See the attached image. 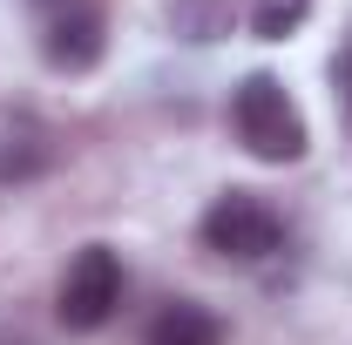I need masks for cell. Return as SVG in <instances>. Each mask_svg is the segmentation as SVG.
Returning <instances> with one entry per match:
<instances>
[{"label":"cell","instance_id":"52a82bcc","mask_svg":"<svg viewBox=\"0 0 352 345\" xmlns=\"http://www.w3.org/2000/svg\"><path fill=\"white\" fill-rule=\"evenodd\" d=\"M47 156H54V149H47L34 129L7 135V142H0V183H28V176H41V170H47Z\"/></svg>","mask_w":352,"mask_h":345},{"label":"cell","instance_id":"30bf717a","mask_svg":"<svg viewBox=\"0 0 352 345\" xmlns=\"http://www.w3.org/2000/svg\"><path fill=\"white\" fill-rule=\"evenodd\" d=\"M41 7H68V0H41Z\"/></svg>","mask_w":352,"mask_h":345},{"label":"cell","instance_id":"7a4b0ae2","mask_svg":"<svg viewBox=\"0 0 352 345\" xmlns=\"http://www.w3.org/2000/svg\"><path fill=\"white\" fill-rule=\"evenodd\" d=\"M54 311H61L68 332H102V325L122 311V258H116L109 244H82V251L68 258V271H61Z\"/></svg>","mask_w":352,"mask_h":345},{"label":"cell","instance_id":"8992f818","mask_svg":"<svg viewBox=\"0 0 352 345\" xmlns=\"http://www.w3.org/2000/svg\"><path fill=\"white\" fill-rule=\"evenodd\" d=\"M230 14H237V0H170L176 34H183V41H197V47L223 41V34H230Z\"/></svg>","mask_w":352,"mask_h":345},{"label":"cell","instance_id":"ba28073f","mask_svg":"<svg viewBox=\"0 0 352 345\" xmlns=\"http://www.w3.org/2000/svg\"><path fill=\"white\" fill-rule=\"evenodd\" d=\"M311 14V0H251V27H258V41H285V34H298Z\"/></svg>","mask_w":352,"mask_h":345},{"label":"cell","instance_id":"3957f363","mask_svg":"<svg viewBox=\"0 0 352 345\" xmlns=\"http://www.w3.org/2000/svg\"><path fill=\"white\" fill-rule=\"evenodd\" d=\"M278 237H285L278 210H271L264 197H251V190H223L217 203L204 210V244H210L217 258H230V264L271 258V251H278Z\"/></svg>","mask_w":352,"mask_h":345},{"label":"cell","instance_id":"6da1fadb","mask_svg":"<svg viewBox=\"0 0 352 345\" xmlns=\"http://www.w3.org/2000/svg\"><path fill=\"white\" fill-rule=\"evenodd\" d=\"M230 129L237 142L258 156V163H298L305 156V115H298V102L285 95L278 75H244L237 95H230Z\"/></svg>","mask_w":352,"mask_h":345},{"label":"cell","instance_id":"5b68a950","mask_svg":"<svg viewBox=\"0 0 352 345\" xmlns=\"http://www.w3.org/2000/svg\"><path fill=\"white\" fill-rule=\"evenodd\" d=\"M142 345H223V318L210 304H197V298H176V304H163L149 318Z\"/></svg>","mask_w":352,"mask_h":345},{"label":"cell","instance_id":"9c48e42d","mask_svg":"<svg viewBox=\"0 0 352 345\" xmlns=\"http://www.w3.org/2000/svg\"><path fill=\"white\" fill-rule=\"evenodd\" d=\"M332 88H339V109H346V122H352V41L339 47V61H332Z\"/></svg>","mask_w":352,"mask_h":345},{"label":"cell","instance_id":"277c9868","mask_svg":"<svg viewBox=\"0 0 352 345\" xmlns=\"http://www.w3.org/2000/svg\"><path fill=\"white\" fill-rule=\"evenodd\" d=\"M102 47H109V27H102L95 7H61V14L47 21V34H41L47 68H61V75H88V68L102 61Z\"/></svg>","mask_w":352,"mask_h":345}]
</instances>
